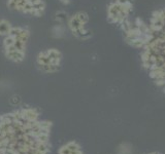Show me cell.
Returning a JSON list of instances; mask_svg holds the SVG:
<instances>
[{"label": "cell", "instance_id": "6da1fadb", "mask_svg": "<svg viewBox=\"0 0 165 154\" xmlns=\"http://www.w3.org/2000/svg\"><path fill=\"white\" fill-rule=\"evenodd\" d=\"M29 32L23 28H12L3 41L6 57L14 62H20L25 57V46L28 41Z\"/></svg>", "mask_w": 165, "mask_h": 154}, {"label": "cell", "instance_id": "7a4b0ae2", "mask_svg": "<svg viewBox=\"0 0 165 154\" xmlns=\"http://www.w3.org/2000/svg\"><path fill=\"white\" fill-rule=\"evenodd\" d=\"M8 5L18 12L35 14V16L41 14L46 7L43 0H10Z\"/></svg>", "mask_w": 165, "mask_h": 154}, {"label": "cell", "instance_id": "3957f363", "mask_svg": "<svg viewBox=\"0 0 165 154\" xmlns=\"http://www.w3.org/2000/svg\"><path fill=\"white\" fill-rule=\"evenodd\" d=\"M12 29V27L8 22L5 21V20H0V35L1 36H6Z\"/></svg>", "mask_w": 165, "mask_h": 154}]
</instances>
